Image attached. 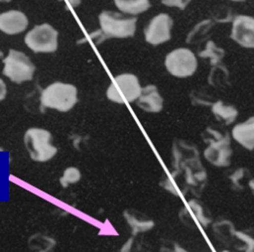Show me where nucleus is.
<instances>
[{"mask_svg":"<svg viewBox=\"0 0 254 252\" xmlns=\"http://www.w3.org/2000/svg\"><path fill=\"white\" fill-rule=\"evenodd\" d=\"M23 141L30 158L35 162H48L58 153V148L52 143V134L46 129L29 128L24 134Z\"/></svg>","mask_w":254,"mask_h":252,"instance_id":"1","label":"nucleus"},{"mask_svg":"<svg viewBox=\"0 0 254 252\" xmlns=\"http://www.w3.org/2000/svg\"><path fill=\"white\" fill-rule=\"evenodd\" d=\"M77 102V88L61 81L48 85L41 93V104L60 112L69 111Z\"/></svg>","mask_w":254,"mask_h":252,"instance_id":"2","label":"nucleus"},{"mask_svg":"<svg viewBox=\"0 0 254 252\" xmlns=\"http://www.w3.org/2000/svg\"><path fill=\"white\" fill-rule=\"evenodd\" d=\"M98 21L100 30L107 39L130 38L136 33L137 18L135 16L105 10L98 15Z\"/></svg>","mask_w":254,"mask_h":252,"instance_id":"3","label":"nucleus"},{"mask_svg":"<svg viewBox=\"0 0 254 252\" xmlns=\"http://www.w3.org/2000/svg\"><path fill=\"white\" fill-rule=\"evenodd\" d=\"M142 86L137 75L121 73L116 75L106 89V97L118 104L134 102L141 94Z\"/></svg>","mask_w":254,"mask_h":252,"instance_id":"4","label":"nucleus"},{"mask_svg":"<svg viewBox=\"0 0 254 252\" xmlns=\"http://www.w3.org/2000/svg\"><path fill=\"white\" fill-rule=\"evenodd\" d=\"M3 74L16 83L33 79L36 66L28 56L17 50H9L3 60Z\"/></svg>","mask_w":254,"mask_h":252,"instance_id":"5","label":"nucleus"},{"mask_svg":"<svg viewBox=\"0 0 254 252\" xmlns=\"http://www.w3.org/2000/svg\"><path fill=\"white\" fill-rule=\"evenodd\" d=\"M164 64L171 75L186 78L191 76L196 71L197 59L191 50L178 48L166 55Z\"/></svg>","mask_w":254,"mask_h":252,"instance_id":"6","label":"nucleus"},{"mask_svg":"<svg viewBox=\"0 0 254 252\" xmlns=\"http://www.w3.org/2000/svg\"><path fill=\"white\" fill-rule=\"evenodd\" d=\"M58 31L48 23L35 26L25 36V44L35 53H53L58 49Z\"/></svg>","mask_w":254,"mask_h":252,"instance_id":"7","label":"nucleus"},{"mask_svg":"<svg viewBox=\"0 0 254 252\" xmlns=\"http://www.w3.org/2000/svg\"><path fill=\"white\" fill-rule=\"evenodd\" d=\"M181 222L190 229L207 228L212 223L208 209L198 198H190L179 211Z\"/></svg>","mask_w":254,"mask_h":252,"instance_id":"8","label":"nucleus"},{"mask_svg":"<svg viewBox=\"0 0 254 252\" xmlns=\"http://www.w3.org/2000/svg\"><path fill=\"white\" fill-rule=\"evenodd\" d=\"M203 151L204 159L216 168H226L231 164L233 151L230 144V137L227 133L222 136L210 140Z\"/></svg>","mask_w":254,"mask_h":252,"instance_id":"9","label":"nucleus"},{"mask_svg":"<svg viewBox=\"0 0 254 252\" xmlns=\"http://www.w3.org/2000/svg\"><path fill=\"white\" fill-rule=\"evenodd\" d=\"M174 21L167 13H159L154 16L144 29V39L152 46H159L172 37Z\"/></svg>","mask_w":254,"mask_h":252,"instance_id":"10","label":"nucleus"},{"mask_svg":"<svg viewBox=\"0 0 254 252\" xmlns=\"http://www.w3.org/2000/svg\"><path fill=\"white\" fill-rule=\"evenodd\" d=\"M230 38L245 49H254V17L236 15L231 22Z\"/></svg>","mask_w":254,"mask_h":252,"instance_id":"11","label":"nucleus"},{"mask_svg":"<svg viewBox=\"0 0 254 252\" xmlns=\"http://www.w3.org/2000/svg\"><path fill=\"white\" fill-rule=\"evenodd\" d=\"M172 158L174 172L178 173L187 165L200 161L197 147L190 141L176 139L172 145Z\"/></svg>","mask_w":254,"mask_h":252,"instance_id":"12","label":"nucleus"},{"mask_svg":"<svg viewBox=\"0 0 254 252\" xmlns=\"http://www.w3.org/2000/svg\"><path fill=\"white\" fill-rule=\"evenodd\" d=\"M122 215L132 235L149 232L155 227V220L137 209L126 208Z\"/></svg>","mask_w":254,"mask_h":252,"instance_id":"13","label":"nucleus"},{"mask_svg":"<svg viewBox=\"0 0 254 252\" xmlns=\"http://www.w3.org/2000/svg\"><path fill=\"white\" fill-rule=\"evenodd\" d=\"M137 106L148 113H159L164 107V99L155 84L142 87L141 94L136 100Z\"/></svg>","mask_w":254,"mask_h":252,"instance_id":"14","label":"nucleus"},{"mask_svg":"<svg viewBox=\"0 0 254 252\" xmlns=\"http://www.w3.org/2000/svg\"><path fill=\"white\" fill-rule=\"evenodd\" d=\"M29 21L19 10H9L0 14V31L7 35H17L25 31Z\"/></svg>","mask_w":254,"mask_h":252,"instance_id":"15","label":"nucleus"},{"mask_svg":"<svg viewBox=\"0 0 254 252\" xmlns=\"http://www.w3.org/2000/svg\"><path fill=\"white\" fill-rule=\"evenodd\" d=\"M231 138L248 151L254 150V116L235 124L231 129Z\"/></svg>","mask_w":254,"mask_h":252,"instance_id":"16","label":"nucleus"},{"mask_svg":"<svg viewBox=\"0 0 254 252\" xmlns=\"http://www.w3.org/2000/svg\"><path fill=\"white\" fill-rule=\"evenodd\" d=\"M211 113L219 122L229 125L232 124L238 116V110L234 105L225 104L222 100H216L211 104Z\"/></svg>","mask_w":254,"mask_h":252,"instance_id":"17","label":"nucleus"},{"mask_svg":"<svg viewBox=\"0 0 254 252\" xmlns=\"http://www.w3.org/2000/svg\"><path fill=\"white\" fill-rule=\"evenodd\" d=\"M56 245L57 241L54 237L42 232H37L28 239V247L33 252H52Z\"/></svg>","mask_w":254,"mask_h":252,"instance_id":"18","label":"nucleus"},{"mask_svg":"<svg viewBox=\"0 0 254 252\" xmlns=\"http://www.w3.org/2000/svg\"><path fill=\"white\" fill-rule=\"evenodd\" d=\"M116 8L123 14L136 16L150 9V0H113Z\"/></svg>","mask_w":254,"mask_h":252,"instance_id":"19","label":"nucleus"},{"mask_svg":"<svg viewBox=\"0 0 254 252\" xmlns=\"http://www.w3.org/2000/svg\"><path fill=\"white\" fill-rule=\"evenodd\" d=\"M211 229L215 237L221 242H229L232 238H235L234 233L236 231L234 224L228 219H218L211 223Z\"/></svg>","mask_w":254,"mask_h":252,"instance_id":"20","label":"nucleus"},{"mask_svg":"<svg viewBox=\"0 0 254 252\" xmlns=\"http://www.w3.org/2000/svg\"><path fill=\"white\" fill-rule=\"evenodd\" d=\"M213 23L211 20L206 19L201 22H198L188 34L187 36V43L189 44H197L200 43L205 39L208 34V31L212 28Z\"/></svg>","mask_w":254,"mask_h":252,"instance_id":"21","label":"nucleus"},{"mask_svg":"<svg viewBox=\"0 0 254 252\" xmlns=\"http://www.w3.org/2000/svg\"><path fill=\"white\" fill-rule=\"evenodd\" d=\"M224 55H225V51L222 48L218 47L211 40L207 41L205 44L204 50L198 53V57L202 59H208L212 66L218 64L224 58Z\"/></svg>","mask_w":254,"mask_h":252,"instance_id":"22","label":"nucleus"},{"mask_svg":"<svg viewBox=\"0 0 254 252\" xmlns=\"http://www.w3.org/2000/svg\"><path fill=\"white\" fill-rule=\"evenodd\" d=\"M249 171L245 167H240L235 169L229 176L228 180L231 184V187L235 190H242L244 189L243 182L246 181L248 183L249 179Z\"/></svg>","mask_w":254,"mask_h":252,"instance_id":"23","label":"nucleus"},{"mask_svg":"<svg viewBox=\"0 0 254 252\" xmlns=\"http://www.w3.org/2000/svg\"><path fill=\"white\" fill-rule=\"evenodd\" d=\"M81 180V172L78 168L70 166L64 169L63 175L60 178V185L65 189L70 185L77 184Z\"/></svg>","mask_w":254,"mask_h":252,"instance_id":"24","label":"nucleus"},{"mask_svg":"<svg viewBox=\"0 0 254 252\" xmlns=\"http://www.w3.org/2000/svg\"><path fill=\"white\" fill-rule=\"evenodd\" d=\"M138 235H131L121 246L119 252H151L149 246L141 239H138Z\"/></svg>","mask_w":254,"mask_h":252,"instance_id":"25","label":"nucleus"},{"mask_svg":"<svg viewBox=\"0 0 254 252\" xmlns=\"http://www.w3.org/2000/svg\"><path fill=\"white\" fill-rule=\"evenodd\" d=\"M234 236L244 243L245 252H254V230H236Z\"/></svg>","mask_w":254,"mask_h":252,"instance_id":"26","label":"nucleus"},{"mask_svg":"<svg viewBox=\"0 0 254 252\" xmlns=\"http://www.w3.org/2000/svg\"><path fill=\"white\" fill-rule=\"evenodd\" d=\"M161 252H189L184 246L171 239H162L160 243Z\"/></svg>","mask_w":254,"mask_h":252,"instance_id":"27","label":"nucleus"},{"mask_svg":"<svg viewBox=\"0 0 254 252\" xmlns=\"http://www.w3.org/2000/svg\"><path fill=\"white\" fill-rule=\"evenodd\" d=\"M190 0H161V3L167 7H174L180 10H185Z\"/></svg>","mask_w":254,"mask_h":252,"instance_id":"28","label":"nucleus"},{"mask_svg":"<svg viewBox=\"0 0 254 252\" xmlns=\"http://www.w3.org/2000/svg\"><path fill=\"white\" fill-rule=\"evenodd\" d=\"M6 94H7L6 83L0 78V101L6 97Z\"/></svg>","mask_w":254,"mask_h":252,"instance_id":"29","label":"nucleus"},{"mask_svg":"<svg viewBox=\"0 0 254 252\" xmlns=\"http://www.w3.org/2000/svg\"><path fill=\"white\" fill-rule=\"evenodd\" d=\"M62 1H64L66 3V5H68L69 7L74 8V7H76L77 5L80 4L81 0H62Z\"/></svg>","mask_w":254,"mask_h":252,"instance_id":"30","label":"nucleus"},{"mask_svg":"<svg viewBox=\"0 0 254 252\" xmlns=\"http://www.w3.org/2000/svg\"><path fill=\"white\" fill-rule=\"evenodd\" d=\"M247 185H248V187H249V189H250V190H251L252 194L254 195V177L249 179V181H248Z\"/></svg>","mask_w":254,"mask_h":252,"instance_id":"31","label":"nucleus"},{"mask_svg":"<svg viewBox=\"0 0 254 252\" xmlns=\"http://www.w3.org/2000/svg\"><path fill=\"white\" fill-rule=\"evenodd\" d=\"M230 1H233V2H245L247 0H230Z\"/></svg>","mask_w":254,"mask_h":252,"instance_id":"32","label":"nucleus"},{"mask_svg":"<svg viewBox=\"0 0 254 252\" xmlns=\"http://www.w3.org/2000/svg\"><path fill=\"white\" fill-rule=\"evenodd\" d=\"M11 0H0V2H10Z\"/></svg>","mask_w":254,"mask_h":252,"instance_id":"33","label":"nucleus"},{"mask_svg":"<svg viewBox=\"0 0 254 252\" xmlns=\"http://www.w3.org/2000/svg\"><path fill=\"white\" fill-rule=\"evenodd\" d=\"M219 252H231V251H228V250H223V251H219Z\"/></svg>","mask_w":254,"mask_h":252,"instance_id":"34","label":"nucleus"},{"mask_svg":"<svg viewBox=\"0 0 254 252\" xmlns=\"http://www.w3.org/2000/svg\"><path fill=\"white\" fill-rule=\"evenodd\" d=\"M2 57H3V53L0 52V58H2Z\"/></svg>","mask_w":254,"mask_h":252,"instance_id":"35","label":"nucleus"}]
</instances>
